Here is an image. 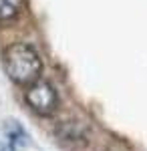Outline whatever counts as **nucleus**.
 <instances>
[{
  "mask_svg": "<svg viewBox=\"0 0 147 151\" xmlns=\"http://www.w3.org/2000/svg\"><path fill=\"white\" fill-rule=\"evenodd\" d=\"M2 65H4V73L8 75L12 83L26 85V87L38 81L43 73L40 55L36 52V48H32L26 42H14L4 48Z\"/></svg>",
  "mask_w": 147,
  "mask_h": 151,
  "instance_id": "nucleus-1",
  "label": "nucleus"
},
{
  "mask_svg": "<svg viewBox=\"0 0 147 151\" xmlns=\"http://www.w3.org/2000/svg\"><path fill=\"white\" fill-rule=\"evenodd\" d=\"M24 101L26 105L38 115H50L55 113L58 105V95L55 91V87L46 81H34L32 85H28L26 93H24Z\"/></svg>",
  "mask_w": 147,
  "mask_h": 151,
  "instance_id": "nucleus-2",
  "label": "nucleus"
},
{
  "mask_svg": "<svg viewBox=\"0 0 147 151\" xmlns=\"http://www.w3.org/2000/svg\"><path fill=\"white\" fill-rule=\"evenodd\" d=\"M6 139H8V147L10 151H22V147L28 145V135L18 123L8 121L6 125Z\"/></svg>",
  "mask_w": 147,
  "mask_h": 151,
  "instance_id": "nucleus-3",
  "label": "nucleus"
},
{
  "mask_svg": "<svg viewBox=\"0 0 147 151\" xmlns=\"http://www.w3.org/2000/svg\"><path fill=\"white\" fill-rule=\"evenodd\" d=\"M22 10V0H0V20H14Z\"/></svg>",
  "mask_w": 147,
  "mask_h": 151,
  "instance_id": "nucleus-4",
  "label": "nucleus"
},
{
  "mask_svg": "<svg viewBox=\"0 0 147 151\" xmlns=\"http://www.w3.org/2000/svg\"><path fill=\"white\" fill-rule=\"evenodd\" d=\"M0 151H4V147H0Z\"/></svg>",
  "mask_w": 147,
  "mask_h": 151,
  "instance_id": "nucleus-5",
  "label": "nucleus"
}]
</instances>
